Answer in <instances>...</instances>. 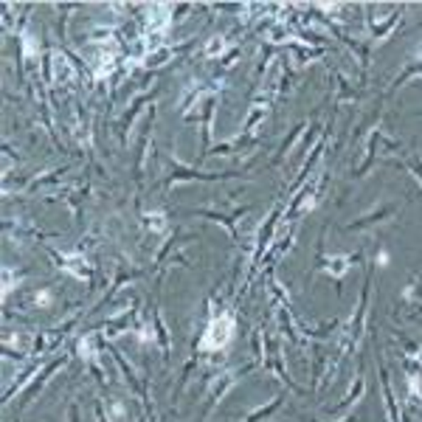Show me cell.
<instances>
[{"label": "cell", "mask_w": 422, "mask_h": 422, "mask_svg": "<svg viewBox=\"0 0 422 422\" xmlns=\"http://www.w3.org/2000/svg\"><path fill=\"white\" fill-rule=\"evenodd\" d=\"M372 287V265L366 268V276H363V290H360V304H357V310H355V318H352V330L347 332V344H344V350H352V347H357V341H360V335H363V330H366V307H369V290Z\"/></svg>", "instance_id": "obj_1"}, {"label": "cell", "mask_w": 422, "mask_h": 422, "mask_svg": "<svg viewBox=\"0 0 422 422\" xmlns=\"http://www.w3.org/2000/svg\"><path fill=\"white\" fill-rule=\"evenodd\" d=\"M172 172L163 178V186H172V183H180V180H225V178H237L242 172H198V169H186L180 163H169Z\"/></svg>", "instance_id": "obj_2"}, {"label": "cell", "mask_w": 422, "mask_h": 422, "mask_svg": "<svg viewBox=\"0 0 422 422\" xmlns=\"http://www.w3.org/2000/svg\"><path fill=\"white\" fill-rule=\"evenodd\" d=\"M256 366H259V363H251V366H245V369H237V372H228V374H222V377L214 383L209 400L203 403V414H200V417H203V420H209V414L214 411V406H217V403H220V400L228 394V389H231V386H234V383H237L242 374H248V372H251V369H256Z\"/></svg>", "instance_id": "obj_3"}, {"label": "cell", "mask_w": 422, "mask_h": 422, "mask_svg": "<svg viewBox=\"0 0 422 422\" xmlns=\"http://www.w3.org/2000/svg\"><path fill=\"white\" fill-rule=\"evenodd\" d=\"M400 211L397 203H383V206H377L374 211H369V214H363V217H357L355 222L347 225V231H366V228H374L377 222H383V220H389V217H394Z\"/></svg>", "instance_id": "obj_4"}, {"label": "cell", "mask_w": 422, "mask_h": 422, "mask_svg": "<svg viewBox=\"0 0 422 422\" xmlns=\"http://www.w3.org/2000/svg\"><path fill=\"white\" fill-rule=\"evenodd\" d=\"M152 124H155V107L149 110L146 121H144V133L139 139V155H136V166H133V178H136V186L144 183V163H146V149H149V136H152Z\"/></svg>", "instance_id": "obj_5"}, {"label": "cell", "mask_w": 422, "mask_h": 422, "mask_svg": "<svg viewBox=\"0 0 422 422\" xmlns=\"http://www.w3.org/2000/svg\"><path fill=\"white\" fill-rule=\"evenodd\" d=\"M214 113H217V90H211L203 102V139H200V158L209 155L211 149V130H214ZM198 158V161H200Z\"/></svg>", "instance_id": "obj_6"}, {"label": "cell", "mask_w": 422, "mask_h": 422, "mask_svg": "<svg viewBox=\"0 0 422 422\" xmlns=\"http://www.w3.org/2000/svg\"><path fill=\"white\" fill-rule=\"evenodd\" d=\"M386 136H383V130H372V136H369V144H366V155H363V161H360V166L352 172L355 178H363L372 166H374V155H377V146L380 144H386Z\"/></svg>", "instance_id": "obj_7"}, {"label": "cell", "mask_w": 422, "mask_h": 422, "mask_svg": "<svg viewBox=\"0 0 422 422\" xmlns=\"http://www.w3.org/2000/svg\"><path fill=\"white\" fill-rule=\"evenodd\" d=\"M281 214V206L271 211V217H268V222L259 228V237H256V251H254V262L259 265V259H262V254H265V248H268V239L274 237V228H276V220H279Z\"/></svg>", "instance_id": "obj_8"}, {"label": "cell", "mask_w": 422, "mask_h": 422, "mask_svg": "<svg viewBox=\"0 0 422 422\" xmlns=\"http://www.w3.org/2000/svg\"><path fill=\"white\" fill-rule=\"evenodd\" d=\"M380 386H383V400H386V414H389V422H400V411H397V397L391 391V380H389V372L380 360Z\"/></svg>", "instance_id": "obj_9"}, {"label": "cell", "mask_w": 422, "mask_h": 422, "mask_svg": "<svg viewBox=\"0 0 422 422\" xmlns=\"http://www.w3.org/2000/svg\"><path fill=\"white\" fill-rule=\"evenodd\" d=\"M65 360H68V355H60V357H54V360H51V363L45 366V372L40 374V380H37V383H34V386H31V389L26 391V400H23V406H28V403H31V400L37 397V391H40V389H43V386L48 383V377H51V374H54V372H57L60 366H65Z\"/></svg>", "instance_id": "obj_10"}, {"label": "cell", "mask_w": 422, "mask_h": 422, "mask_svg": "<svg viewBox=\"0 0 422 422\" xmlns=\"http://www.w3.org/2000/svg\"><path fill=\"white\" fill-rule=\"evenodd\" d=\"M152 318H155V338H158V344H161V355H163V363H169V360H172L169 330H166V324H163V315H161V310H158V307L152 310Z\"/></svg>", "instance_id": "obj_11"}, {"label": "cell", "mask_w": 422, "mask_h": 422, "mask_svg": "<svg viewBox=\"0 0 422 422\" xmlns=\"http://www.w3.org/2000/svg\"><path fill=\"white\" fill-rule=\"evenodd\" d=\"M363 389H366V377H363V372H357V380H355V386H352L350 391H347V397L332 409V414H338V411H344V409H350L355 400H360V394H363Z\"/></svg>", "instance_id": "obj_12"}, {"label": "cell", "mask_w": 422, "mask_h": 422, "mask_svg": "<svg viewBox=\"0 0 422 422\" xmlns=\"http://www.w3.org/2000/svg\"><path fill=\"white\" fill-rule=\"evenodd\" d=\"M146 99H149V96H141V99H136V102H133V107H130V113L121 119V124H119V130H116V133H119V139H121V144H127V130L133 127V121H136V116L141 113V107H144V102H146Z\"/></svg>", "instance_id": "obj_13"}, {"label": "cell", "mask_w": 422, "mask_h": 422, "mask_svg": "<svg viewBox=\"0 0 422 422\" xmlns=\"http://www.w3.org/2000/svg\"><path fill=\"white\" fill-rule=\"evenodd\" d=\"M281 400H284V394H276V397H274V400H271L268 406H259L256 411H251V414L245 417V422H262V420H268V417H271V414H274V411H276V409L281 406Z\"/></svg>", "instance_id": "obj_14"}, {"label": "cell", "mask_w": 422, "mask_h": 422, "mask_svg": "<svg viewBox=\"0 0 422 422\" xmlns=\"http://www.w3.org/2000/svg\"><path fill=\"white\" fill-rule=\"evenodd\" d=\"M195 217H209L214 222H220V225H225L228 228V234H231V239H237V225H234V220L231 217H225V214H220V211H211V209H200V211H192Z\"/></svg>", "instance_id": "obj_15"}, {"label": "cell", "mask_w": 422, "mask_h": 422, "mask_svg": "<svg viewBox=\"0 0 422 422\" xmlns=\"http://www.w3.org/2000/svg\"><path fill=\"white\" fill-rule=\"evenodd\" d=\"M265 113H268V107H262V104H254L251 107V113H248V121L242 124V133H239V139H245V136H251L254 133V127L265 119Z\"/></svg>", "instance_id": "obj_16"}, {"label": "cell", "mask_w": 422, "mask_h": 422, "mask_svg": "<svg viewBox=\"0 0 422 422\" xmlns=\"http://www.w3.org/2000/svg\"><path fill=\"white\" fill-rule=\"evenodd\" d=\"M304 127H307V124H298V127H293V130H290V139L281 141L279 152L274 155V161H271V163H281V161H284V158L290 155V146H293V141H296L298 136H301V133H304Z\"/></svg>", "instance_id": "obj_17"}, {"label": "cell", "mask_w": 422, "mask_h": 422, "mask_svg": "<svg viewBox=\"0 0 422 422\" xmlns=\"http://www.w3.org/2000/svg\"><path fill=\"white\" fill-rule=\"evenodd\" d=\"M406 169L420 180V186H422V158L420 155H409V158H406Z\"/></svg>", "instance_id": "obj_18"}, {"label": "cell", "mask_w": 422, "mask_h": 422, "mask_svg": "<svg viewBox=\"0 0 422 422\" xmlns=\"http://www.w3.org/2000/svg\"><path fill=\"white\" fill-rule=\"evenodd\" d=\"M144 220H146V225H149L152 231H163V228H166L163 214H149V217H144Z\"/></svg>", "instance_id": "obj_19"}]
</instances>
